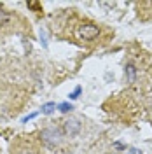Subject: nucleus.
I'll list each match as a JSON object with an SVG mask.
<instances>
[{"instance_id":"nucleus-1","label":"nucleus","mask_w":152,"mask_h":154,"mask_svg":"<svg viewBox=\"0 0 152 154\" xmlns=\"http://www.w3.org/2000/svg\"><path fill=\"white\" fill-rule=\"evenodd\" d=\"M11 154H40V147L32 138L19 137L14 140V144L11 147Z\"/></svg>"},{"instance_id":"nucleus-2","label":"nucleus","mask_w":152,"mask_h":154,"mask_svg":"<svg viewBox=\"0 0 152 154\" xmlns=\"http://www.w3.org/2000/svg\"><path fill=\"white\" fill-rule=\"evenodd\" d=\"M59 142H61V133L58 131L56 128L51 126V128H44L40 131V144H44L46 147L54 149V147L59 145Z\"/></svg>"},{"instance_id":"nucleus-3","label":"nucleus","mask_w":152,"mask_h":154,"mask_svg":"<svg viewBox=\"0 0 152 154\" xmlns=\"http://www.w3.org/2000/svg\"><path fill=\"white\" fill-rule=\"evenodd\" d=\"M100 35V28L93 25V23H86V25H81L79 30H77V37L81 40H95Z\"/></svg>"},{"instance_id":"nucleus-4","label":"nucleus","mask_w":152,"mask_h":154,"mask_svg":"<svg viewBox=\"0 0 152 154\" xmlns=\"http://www.w3.org/2000/svg\"><path fill=\"white\" fill-rule=\"evenodd\" d=\"M81 128H82V126H81V121H79V119H74V117H70V119L65 121V125H63V131H65L67 137L72 138V137H75V135L81 131Z\"/></svg>"},{"instance_id":"nucleus-5","label":"nucleus","mask_w":152,"mask_h":154,"mask_svg":"<svg viewBox=\"0 0 152 154\" xmlns=\"http://www.w3.org/2000/svg\"><path fill=\"white\" fill-rule=\"evenodd\" d=\"M14 21V16L11 12H5V11H0V26H11Z\"/></svg>"},{"instance_id":"nucleus-6","label":"nucleus","mask_w":152,"mask_h":154,"mask_svg":"<svg viewBox=\"0 0 152 154\" xmlns=\"http://www.w3.org/2000/svg\"><path fill=\"white\" fill-rule=\"evenodd\" d=\"M126 74H128V82H135V75H136V70L133 65H128L126 68Z\"/></svg>"},{"instance_id":"nucleus-7","label":"nucleus","mask_w":152,"mask_h":154,"mask_svg":"<svg viewBox=\"0 0 152 154\" xmlns=\"http://www.w3.org/2000/svg\"><path fill=\"white\" fill-rule=\"evenodd\" d=\"M53 109H54V103H46V105L42 107V112H44V114H51Z\"/></svg>"},{"instance_id":"nucleus-8","label":"nucleus","mask_w":152,"mask_h":154,"mask_svg":"<svg viewBox=\"0 0 152 154\" xmlns=\"http://www.w3.org/2000/svg\"><path fill=\"white\" fill-rule=\"evenodd\" d=\"M59 110H61V112H70V110H72V105H68V103H61V105H59Z\"/></svg>"},{"instance_id":"nucleus-9","label":"nucleus","mask_w":152,"mask_h":154,"mask_svg":"<svg viewBox=\"0 0 152 154\" xmlns=\"http://www.w3.org/2000/svg\"><path fill=\"white\" fill-rule=\"evenodd\" d=\"M79 93H81V88H77L75 91H74V93L70 95V98H72V100H74V98H77V96H79Z\"/></svg>"},{"instance_id":"nucleus-10","label":"nucleus","mask_w":152,"mask_h":154,"mask_svg":"<svg viewBox=\"0 0 152 154\" xmlns=\"http://www.w3.org/2000/svg\"><path fill=\"white\" fill-rule=\"evenodd\" d=\"M128 154H142V152H140V151H136V149H133V151H129Z\"/></svg>"},{"instance_id":"nucleus-11","label":"nucleus","mask_w":152,"mask_h":154,"mask_svg":"<svg viewBox=\"0 0 152 154\" xmlns=\"http://www.w3.org/2000/svg\"><path fill=\"white\" fill-rule=\"evenodd\" d=\"M0 7H2V4H0Z\"/></svg>"}]
</instances>
